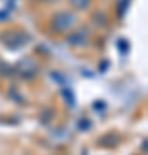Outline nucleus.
I'll return each mask as SVG.
<instances>
[{
  "mask_svg": "<svg viewBox=\"0 0 148 155\" xmlns=\"http://www.w3.org/2000/svg\"><path fill=\"white\" fill-rule=\"evenodd\" d=\"M74 22H76V17L72 16V14H69V12H61V14L54 16V19H52V28L55 31H66L71 26H74Z\"/></svg>",
  "mask_w": 148,
  "mask_h": 155,
  "instance_id": "f257e3e1",
  "label": "nucleus"
},
{
  "mask_svg": "<svg viewBox=\"0 0 148 155\" xmlns=\"http://www.w3.org/2000/svg\"><path fill=\"white\" fill-rule=\"evenodd\" d=\"M71 4H72L74 7H76V9L83 11V9H84V7H86L88 4H90V0H71Z\"/></svg>",
  "mask_w": 148,
  "mask_h": 155,
  "instance_id": "f03ea898",
  "label": "nucleus"
}]
</instances>
